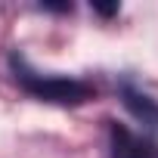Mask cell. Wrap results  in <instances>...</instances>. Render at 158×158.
<instances>
[{
    "mask_svg": "<svg viewBox=\"0 0 158 158\" xmlns=\"http://www.w3.org/2000/svg\"><path fill=\"white\" fill-rule=\"evenodd\" d=\"M10 71H13V81L34 99L40 102H53V106H81L87 99H93V87L81 77H65V74H44L37 68L28 65L25 56L13 53L10 56Z\"/></svg>",
    "mask_w": 158,
    "mask_h": 158,
    "instance_id": "cell-1",
    "label": "cell"
},
{
    "mask_svg": "<svg viewBox=\"0 0 158 158\" xmlns=\"http://www.w3.org/2000/svg\"><path fill=\"white\" fill-rule=\"evenodd\" d=\"M109 158H158V139L130 130L127 124H109Z\"/></svg>",
    "mask_w": 158,
    "mask_h": 158,
    "instance_id": "cell-2",
    "label": "cell"
},
{
    "mask_svg": "<svg viewBox=\"0 0 158 158\" xmlns=\"http://www.w3.org/2000/svg\"><path fill=\"white\" fill-rule=\"evenodd\" d=\"M121 102H124V109H127L139 124L158 127V102H155L149 93H143L139 87H133L130 81L121 84Z\"/></svg>",
    "mask_w": 158,
    "mask_h": 158,
    "instance_id": "cell-3",
    "label": "cell"
},
{
    "mask_svg": "<svg viewBox=\"0 0 158 158\" xmlns=\"http://www.w3.org/2000/svg\"><path fill=\"white\" fill-rule=\"evenodd\" d=\"M118 10H121L118 3H93V13H99V16H106V19H109V16H118Z\"/></svg>",
    "mask_w": 158,
    "mask_h": 158,
    "instance_id": "cell-4",
    "label": "cell"
},
{
    "mask_svg": "<svg viewBox=\"0 0 158 158\" xmlns=\"http://www.w3.org/2000/svg\"><path fill=\"white\" fill-rule=\"evenodd\" d=\"M40 10H50V13H71V3H40Z\"/></svg>",
    "mask_w": 158,
    "mask_h": 158,
    "instance_id": "cell-5",
    "label": "cell"
}]
</instances>
